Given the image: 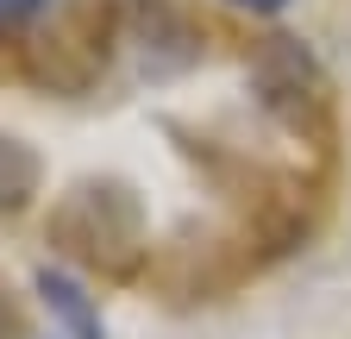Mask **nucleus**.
I'll use <instances>...</instances> for the list:
<instances>
[{
	"instance_id": "423d86ee",
	"label": "nucleus",
	"mask_w": 351,
	"mask_h": 339,
	"mask_svg": "<svg viewBox=\"0 0 351 339\" xmlns=\"http://www.w3.org/2000/svg\"><path fill=\"white\" fill-rule=\"evenodd\" d=\"M32 195H38V151L19 145L13 132H0V220L19 214Z\"/></svg>"
},
{
	"instance_id": "6e6552de",
	"label": "nucleus",
	"mask_w": 351,
	"mask_h": 339,
	"mask_svg": "<svg viewBox=\"0 0 351 339\" xmlns=\"http://www.w3.org/2000/svg\"><path fill=\"white\" fill-rule=\"evenodd\" d=\"M51 0H0V25H19V19H32V13H44Z\"/></svg>"
},
{
	"instance_id": "39448f33",
	"label": "nucleus",
	"mask_w": 351,
	"mask_h": 339,
	"mask_svg": "<svg viewBox=\"0 0 351 339\" xmlns=\"http://www.w3.org/2000/svg\"><path fill=\"white\" fill-rule=\"evenodd\" d=\"M38 295H44V308H51V314L69 327V339H101V308L88 302V289H82L75 277H63V270H38Z\"/></svg>"
},
{
	"instance_id": "0eeeda50",
	"label": "nucleus",
	"mask_w": 351,
	"mask_h": 339,
	"mask_svg": "<svg viewBox=\"0 0 351 339\" xmlns=\"http://www.w3.org/2000/svg\"><path fill=\"white\" fill-rule=\"evenodd\" d=\"M0 339H25V308L13 302L7 283H0Z\"/></svg>"
},
{
	"instance_id": "7ed1b4c3",
	"label": "nucleus",
	"mask_w": 351,
	"mask_h": 339,
	"mask_svg": "<svg viewBox=\"0 0 351 339\" xmlns=\"http://www.w3.org/2000/svg\"><path fill=\"white\" fill-rule=\"evenodd\" d=\"M257 89H263V107H270L289 132H301V139H332L326 75H320V63L307 57L295 38H270V45L257 51Z\"/></svg>"
},
{
	"instance_id": "1a4fd4ad",
	"label": "nucleus",
	"mask_w": 351,
	"mask_h": 339,
	"mask_svg": "<svg viewBox=\"0 0 351 339\" xmlns=\"http://www.w3.org/2000/svg\"><path fill=\"white\" fill-rule=\"evenodd\" d=\"M232 7H251V13H276V7H289V0H232Z\"/></svg>"
},
{
	"instance_id": "f257e3e1",
	"label": "nucleus",
	"mask_w": 351,
	"mask_h": 339,
	"mask_svg": "<svg viewBox=\"0 0 351 339\" xmlns=\"http://www.w3.org/2000/svg\"><path fill=\"white\" fill-rule=\"evenodd\" d=\"M51 245L63 258H75L82 270H101L113 283L138 277L151 233H145V207L125 183H75L57 207H51Z\"/></svg>"
},
{
	"instance_id": "f03ea898",
	"label": "nucleus",
	"mask_w": 351,
	"mask_h": 339,
	"mask_svg": "<svg viewBox=\"0 0 351 339\" xmlns=\"http://www.w3.org/2000/svg\"><path fill=\"white\" fill-rule=\"evenodd\" d=\"M119 7L113 0H63L51 13V25H38L19 38V69L38 82V89H57V95H82L95 89L107 57H113V38H119Z\"/></svg>"
},
{
	"instance_id": "20e7f679",
	"label": "nucleus",
	"mask_w": 351,
	"mask_h": 339,
	"mask_svg": "<svg viewBox=\"0 0 351 339\" xmlns=\"http://www.w3.org/2000/svg\"><path fill=\"white\" fill-rule=\"evenodd\" d=\"M119 32L132 38V45H145L151 69H163V63H195V57H201L195 19H189L182 7H169V0H138V7L119 19Z\"/></svg>"
}]
</instances>
